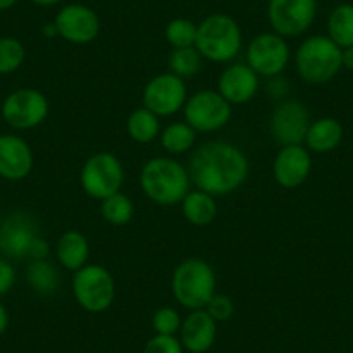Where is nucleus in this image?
Returning a JSON list of instances; mask_svg holds the SVG:
<instances>
[{
    "label": "nucleus",
    "instance_id": "nucleus-36",
    "mask_svg": "<svg viewBox=\"0 0 353 353\" xmlns=\"http://www.w3.org/2000/svg\"><path fill=\"white\" fill-rule=\"evenodd\" d=\"M288 90H290V83H288L286 78H283L281 74L279 77L269 78V81H267V94H269L270 97L279 99V97L286 96Z\"/></svg>",
    "mask_w": 353,
    "mask_h": 353
},
{
    "label": "nucleus",
    "instance_id": "nucleus-12",
    "mask_svg": "<svg viewBox=\"0 0 353 353\" xmlns=\"http://www.w3.org/2000/svg\"><path fill=\"white\" fill-rule=\"evenodd\" d=\"M39 236V220L30 212L14 210L0 222V254L8 260L28 258L30 248Z\"/></svg>",
    "mask_w": 353,
    "mask_h": 353
},
{
    "label": "nucleus",
    "instance_id": "nucleus-13",
    "mask_svg": "<svg viewBox=\"0 0 353 353\" xmlns=\"http://www.w3.org/2000/svg\"><path fill=\"white\" fill-rule=\"evenodd\" d=\"M310 123V113L303 103L284 99L270 114V135L281 145H303Z\"/></svg>",
    "mask_w": 353,
    "mask_h": 353
},
{
    "label": "nucleus",
    "instance_id": "nucleus-8",
    "mask_svg": "<svg viewBox=\"0 0 353 353\" xmlns=\"http://www.w3.org/2000/svg\"><path fill=\"white\" fill-rule=\"evenodd\" d=\"M184 121L196 132L212 134L222 130L232 118V104L227 103L219 90L205 88L188 97L184 106Z\"/></svg>",
    "mask_w": 353,
    "mask_h": 353
},
{
    "label": "nucleus",
    "instance_id": "nucleus-29",
    "mask_svg": "<svg viewBox=\"0 0 353 353\" xmlns=\"http://www.w3.org/2000/svg\"><path fill=\"white\" fill-rule=\"evenodd\" d=\"M196 35H198V25L185 18L172 19L165 28V39L173 49L194 47Z\"/></svg>",
    "mask_w": 353,
    "mask_h": 353
},
{
    "label": "nucleus",
    "instance_id": "nucleus-40",
    "mask_svg": "<svg viewBox=\"0 0 353 353\" xmlns=\"http://www.w3.org/2000/svg\"><path fill=\"white\" fill-rule=\"evenodd\" d=\"M32 2L37 6H42V8H49V6L59 4V2H63V0H32Z\"/></svg>",
    "mask_w": 353,
    "mask_h": 353
},
{
    "label": "nucleus",
    "instance_id": "nucleus-30",
    "mask_svg": "<svg viewBox=\"0 0 353 353\" xmlns=\"http://www.w3.org/2000/svg\"><path fill=\"white\" fill-rule=\"evenodd\" d=\"M26 57L25 46L18 39H0V74H11L23 66Z\"/></svg>",
    "mask_w": 353,
    "mask_h": 353
},
{
    "label": "nucleus",
    "instance_id": "nucleus-11",
    "mask_svg": "<svg viewBox=\"0 0 353 353\" xmlns=\"http://www.w3.org/2000/svg\"><path fill=\"white\" fill-rule=\"evenodd\" d=\"M188 97L185 81L168 71L156 74L145 83L142 90V106L159 118H166L184 110Z\"/></svg>",
    "mask_w": 353,
    "mask_h": 353
},
{
    "label": "nucleus",
    "instance_id": "nucleus-2",
    "mask_svg": "<svg viewBox=\"0 0 353 353\" xmlns=\"http://www.w3.org/2000/svg\"><path fill=\"white\" fill-rule=\"evenodd\" d=\"M141 189L148 199L161 206H175L191 191L188 166L170 156L148 159L141 170Z\"/></svg>",
    "mask_w": 353,
    "mask_h": 353
},
{
    "label": "nucleus",
    "instance_id": "nucleus-25",
    "mask_svg": "<svg viewBox=\"0 0 353 353\" xmlns=\"http://www.w3.org/2000/svg\"><path fill=\"white\" fill-rule=\"evenodd\" d=\"M196 137H198V132L185 121L170 123L159 134L163 149L172 156H179L191 151L196 144Z\"/></svg>",
    "mask_w": 353,
    "mask_h": 353
},
{
    "label": "nucleus",
    "instance_id": "nucleus-33",
    "mask_svg": "<svg viewBox=\"0 0 353 353\" xmlns=\"http://www.w3.org/2000/svg\"><path fill=\"white\" fill-rule=\"evenodd\" d=\"M142 353H184V346L176 336L156 334L145 343Z\"/></svg>",
    "mask_w": 353,
    "mask_h": 353
},
{
    "label": "nucleus",
    "instance_id": "nucleus-17",
    "mask_svg": "<svg viewBox=\"0 0 353 353\" xmlns=\"http://www.w3.org/2000/svg\"><path fill=\"white\" fill-rule=\"evenodd\" d=\"M216 90L232 106L246 104L260 90V77L246 63L230 64L220 74Z\"/></svg>",
    "mask_w": 353,
    "mask_h": 353
},
{
    "label": "nucleus",
    "instance_id": "nucleus-3",
    "mask_svg": "<svg viewBox=\"0 0 353 353\" xmlns=\"http://www.w3.org/2000/svg\"><path fill=\"white\" fill-rule=\"evenodd\" d=\"M172 294L184 308L201 310L216 293V274L203 258H185L172 274Z\"/></svg>",
    "mask_w": 353,
    "mask_h": 353
},
{
    "label": "nucleus",
    "instance_id": "nucleus-26",
    "mask_svg": "<svg viewBox=\"0 0 353 353\" xmlns=\"http://www.w3.org/2000/svg\"><path fill=\"white\" fill-rule=\"evenodd\" d=\"M327 37L341 49L353 46V6L341 4L331 12L327 21Z\"/></svg>",
    "mask_w": 353,
    "mask_h": 353
},
{
    "label": "nucleus",
    "instance_id": "nucleus-16",
    "mask_svg": "<svg viewBox=\"0 0 353 353\" xmlns=\"http://www.w3.org/2000/svg\"><path fill=\"white\" fill-rule=\"evenodd\" d=\"M312 172L310 151L303 145H283L272 165L274 179L284 189H296Z\"/></svg>",
    "mask_w": 353,
    "mask_h": 353
},
{
    "label": "nucleus",
    "instance_id": "nucleus-18",
    "mask_svg": "<svg viewBox=\"0 0 353 353\" xmlns=\"http://www.w3.org/2000/svg\"><path fill=\"white\" fill-rule=\"evenodd\" d=\"M33 170V151L19 135H0V176L6 181H25Z\"/></svg>",
    "mask_w": 353,
    "mask_h": 353
},
{
    "label": "nucleus",
    "instance_id": "nucleus-9",
    "mask_svg": "<svg viewBox=\"0 0 353 353\" xmlns=\"http://www.w3.org/2000/svg\"><path fill=\"white\" fill-rule=\"evenodd\" d=\"M291 59V49L286 39L277 33H260L246 49V64L260 78H274L284 73Z\"/></svg>",
    "mask_w": 353,
    "mask_h": 353
},
{
    "label": "nucleus",
    "instance_id": "nucleus-21",
    "mask_svg": "<svg viewBox=\"0 0 353 353\" xmlns=\"http://www.w3.org/2000/svg\"><path fill=\"white\" fill-rule=\"evenodd\" d=\"M343 141V127L336 118L324 117L312 121L308 127L305 144L308 151L317 152V154H325L331 152L341 144Z\"/></svg>",
    "mask_w": 353,
    "mask_h": 353
},
{
    "label": "nucleus",
    "instance_id": "nucleus-28",
    "mask_svg": "<svg viewBox=\"0 0 353 353\" xmlns=\"http://www.w3.org/2000/svg\"><path fill=\"white\" fill-rule=\"evenodd\" d=\"M170 73L181 77L182 80L192 78L198 74L203 68V56L198 52L196 47L188 49H173L168 57Z\"/></svg>",
    "mask_w": 353,
    "mask_h": 353
},
{
    "label": "nucleus",
    "instance_id": "nucleus-5",
    "mask_svg": "<svg viewBox=\"0 0 353 353\" xmlns=\"http://www.w3.org/2000/svg\"><path fill=\"white\" fill-rule=\"evenodd\" d=\"M194 47L203 59L212 63H230L243 47V33L234 18L227 14H212L198 25Z\"/></svg>",
    "mask_w": 353,
    "mask_h": 353
},
{
    "label": "nucleus",
    "instance_id": "nucleus-35",
    "mask_svg": "<svg viewBox=\"0 0 353 353\" xmlns=\"http://www.w3.org/2000/svg\"><path fill=\"white\" fill-rule=\"evenodd\" d=\"M50 256V244L46 237L39 236L33 241L32 248H30L28 258L30 260H49Z\"/></svg>",
    "mask_w": 353,
    "mask_h": 353
},
{
    "label": "nucleus",
    "instance_id": "nucleus-38",
    "mask_svg": "<svg viewBox=\"0 0 353 353\" xmlns=\"http://www.w3.org/2000/svg\"><path fill=\"white\" fill-rule=\"evenodd\" d=\"M8 325H9V312L8 308L4 307V303H0V336L8 331Z\"/></svg>",
    "mask_w": 353,
    "mask_h": 353
},
{
    "label": "nucleus",
    "instance_id": "nucleus-22",
    "mask_svg": "<svg viewBox=\"0 0 353 353\" xmlns=\"http://www.w3.org/2000/svg\"><path fill=\"white\" fill-rule=\"evenodd\" d=\"M182 215L189 223L196 227H206L215 222L219 215V205L215 196L205 191H189L188 196L182 199Z\"/></svg>",
    "mask_w": 353,
    "mask_h": 353
},
{
    "label": "nucleus",
    "instance_id": "nucleus-19",
    "mask_svg": "<svg viewBox=\"0 0 353 353\" xmlns=\"http://www.w3.org/2000/svg\"><path fill=\"white\" fill-rule=\"evenodd\" d=\"M216 324L212 315L201 308V310H191L188 317L182 321L181 325V343L184 350L191 353H206L216 339Z\"/></svg>",
    "mask_w": 353,
    "mask_h": 353
},
{
    "label": "nucleus",
    "instance_id": "nucleus-27",
    "mask_svg": "<svg viewBox=\"0 0 353 353\" xmlns=\"http://www.w3.org/2000/svg\"><path fill=\"white\" fill-rule=\"evenodd\" d=\"M134 201L121 191L101 201V215L111 225H127L134 219Z\"/></svg>",
    "mask_w": 353,
    "mask_h": 353
},
{
    "label": "nucleus",
    "instance_id": "nucleus-20",
    "mask_svg": "<svg viewBox=\"0 0 353 353\" xmlns=\"http://www.w3.org/2000/svg\"><path fill=\"white\" fill-rule=\"evenodd\" d=\"M90 256V244L80 230H66L56 243V258L64 269L77 272L87 265Z\"/></svg>",
    "mask_w": 353,
    "mask_h": 353
},
{
    "label": "nucleus",
    "instance_id": "nucleus-1",
    "mask_svg": "<svg viewBox=\"0 0 353 353\" xmlns=\"http://www.w3.org/2000/svg\"><path fill=\"white\" fill-rule=\"evenodd\" d=\"M188 170L196 189L216 198L237 191L248 181L250 161L239 145L210 141L194 149Z\"/></svg>",
    "mask_w": 353,
    "mask_h": 353
},
{
    "label": "nucleus",
    "instance_id": "nucleus-15",
    "mask_svg": "<svg viewBox=\"0 0 353 353\" xmlns=\"http://www.w3.org/2000/svg\"><path fill=\"white\" fill-rule=\"evenodd\" d=\"M54 23L61 39L74 46L94 42L101 30L99 16L90 8L81 4H70L61 9Z\"/></svg>",
    "mask_w": 353,
    "mask_h": 353
},
{
    "label": "nucleus",
    "instance_id": "nucleus-7",
    "mask_svg": "<svg viewBox=\"0 0 353 353\" xmlns=\"http://www.w3.org/2000/svg\"><path fill=\"white\" fill-rule=\"evenodd\" d=\"M125 168L117 154L99 151L85 159L80 170V185L88 198L103 201L121 191Z\"/></svg>",
    "mask_w": 353,
    "mask_h": 353
},
{
    "label": "nucleus",
    "instance_id": "nucleus-37",
    "mask_svg": "<svg viewBox=\"0 0 353 353\" xmlns=\"http://www.w3.org/2000/svg\"><path fill=\"white\" fill-rule=\"evenodd\" d=\"M343 68H346V70L353 71V46L352 47H346V49H343Z\"/></svg>",
    "mask_w": 353,
    "mask_h": 353
},
{
    "label": "nucleus",
    "instance_id": "nucleus-41",
    "mask_svg": "<svg viewBox=\"0 0 353 353\" xmlns=\"http://www.w3.org/2000/svg\"><path fill=\"white\" fill-rule=\"evenodd\" d=\"M16 2H18V0H0V11H8V9H11Z\"/></svg>",
    "mask_w": 353,
    "mask_h": 353
},
{
    "label": "nucleus",
    "instance_id": "nucleus-10",
    "mask_svg": "<svg viewBox=\"0 0 353 353\" xmlns=\"http://www.w3.org/2000/svg\"><path fill=\"white\" fill-rule=\"evenodd\" d=\"M49 113V99L37 88H18L2 103V118L16 130H32L40 127Z\"/></svg>",
    "mask_w": 353,
    "mask_h": 353
},
{
    "label": "nucleus",
    "instance_id": "nucleus-6",
    "mask_svg": "<svg viewBox=\"0 0 353 353\" xmlns=\"http://www.w3.org/2000/svg\"><path fill=\"white\" fill-rule=\"evenodd\" d=\"M71 291L77 303L83 310L90 314H103L113 305L117 296V284L106 267L87 263L73 272Z\"/></svg>",
    "mask_w": 353,
    "mask_h": 353
},
{
    "label": "nucleus",
    "instance_id": "nucleus-14",
    "mask_svg": "<svg viewBox=\"0 0 353 353\" xmlns=\"http://www.w3.org/2000/svg\"><path fill=\"white\" fill-rule=\"evenodd\" d=\"M317 12L315 0H270L267 16L274 33L291 39L307 32Z\"/></svg>",
    "mask_w": 353,
    "mask_h": 353
},
{
    "label": "nucleus",
    "instance_id": "nucleus-34",
    "mask_svg": "<svg viewBox=\"0 0 353 353\" xmlns=\"http://www.w3.org/2000/svg\"><path fill=\"white\" fill-rule=\"evenodd\" d=\"M16 283V270L8 258H0V296L8 294Z\"/></svg>",
    "mask_w": 353,
    "mask_h": 353
},
{
    "label": "nucleus",
    "instance_id": "nucleus-32",
    "mask_svg": "<svg viewBox=\"0 0 353 353\" xmlns=\"http://www.w3.org/2000/svg\"><path fill=\"white\" fill-rule=\"evenodd\" d=\"M205 310L212 315L215 322H227L232 319L236 307H234L232 298L223 293H215L210 298L208 303H206Z\"/></svg>",
    "mask_w": 353,
    "mask_h": 353
},
{
    "label": "nucleus",
    "instance_id": "nucleus-39",
    "mask_svg": "<svg viewBox=\"0 0 353 353\" xmlns=\"http://www.w3.org/2000/svg\"><path fill=\"white\" fill-rule=\"evenodd\" d=\"M42 33L46 39H54V37H59V33H57V28H56V23H47V25L42 28Z\"/></svg>",
    "mask_w": 353,
    "mask_h": 353
},
{
    "label": "nucleus",
    "instance_id": "nucleus-23",
    "mask_svg": "<svg viewBox=\"0 0 353 353\" xmlns=\"http://www.w3.org/2000/svg\"><path fill=\"white\" fill-rule=\"evenodd\" d=\"M26 283L40 296L56 294L61 286V272L50 260H30L26 267Z\"/></svg>",
    "mask_w": 353,
    "mask_h": 353
},
{
    "label": "nucleus",
    "instance_id": "nucleus-4",
    "mask_svg": "<svg viewBox=\"0 0 353 353\" xmlns=\"http://www.w3.org/2000/svg\"><path fill=\"white\" fill-rule=\"evenodd\" d=\"M343 49L329 37L314 35L303 40L294 54L298 77L310 85L329 83L343 68Z\"/></svg>",
    "mask_w": 353,
    "mask_h": 353
},
{
    "label": "nucleus",
    "instance_id": "nucleus-42",
    "mask_svg": "<svg viewBox=\"0 0 353 353\" xmlns=\"http://www.w3.org/2000/svg\"><path fill=\"white\" fill-rule=\"evenodd\" d=\"M0 222H2V216H0Z\"/></svg>",
    "mask_w": 353,
    "mask_h": 353
},
{
    "label": "nucleus",
    "instance_id": "nucleus-24",
    "mask_svg": "<svg viewBox=\"0 0 353 353\" xmlns=\"http://www.w3.org/2000/svg\"><path fill=\"white\" fill-rule=\"evenodd\" d=\"M127 134L132 141L139 144H149L156 141L161 134V121L158 114L149 111L148 108H137L130 113L127 120Z\"/></svg>",
    "mask_w": 353,
    "mask_h": 353
},
{
    "label": "nucleus",
    "instance_id": "nucleus-31",
    "mask_svg": "<svg viewBox=\"0 0 353 353\" xmlns=\"http://www.w3.org/2000/svg\"><path fill=\"white\" fill-rule=\"evenodd\" d=\"M182 317L181 314L172 307H161L152 315V329L156 334L175 336L181 331Z\"/></svg>",
    "mask_w": 353,
    "mask_h": 353
}]
</instances>
